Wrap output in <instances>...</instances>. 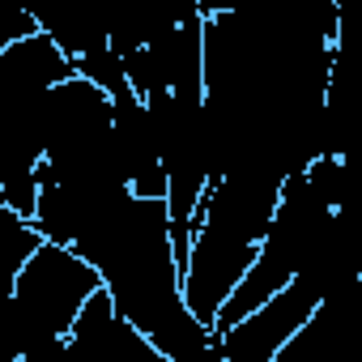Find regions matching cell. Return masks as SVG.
Segmentation results:
<instances>
[{"mask_svg": "<svg viewBox=\"0 0 362 362\" xmlns=\"http://www.w3.org/2000/svg\"><path fill=\"white\" fill-rule=\"evenodd\" d=\"M103 290L98 273L60 243H39L30 252V260L22 264L18 281H13V298H9V320H13V341L18 354L30 358L56 341L69 337L73 320L81 315V307Z\"/></svg>", "mask_w": 362, "mask_h": 362, "instance_id": "1", "label": "cell"}, {"mask_svg": "<svg viewBox=\"0 0 362 362\" xmlns=\"http://www.w3.org/2000/svg\"><path fill=\"white\" fill-rule=\"evenodd\" d=\"M324 303V290L315 277L298 273L286 290H277L264 307L243 315L239 324L214 332V349L222 362H273L277 349L311 320V311Z\"/></svg>", "mask_w": 362, "mask_h": 362, "instance_id": "2", "label": "cell"}, {"mask_svg": "<svg viewBox=\"0 0 362 362\" xmlns=\"http://www.w3.org/2000/svg\"><path fill=\"white\" fill-rule=\"evenodd\" d=\"M252 260H256V243H239L214 226H197L188 243V260L179 269V294H184V307L201 328L214 332L218 311L226 307Z\"/></svg>", "mask_w": 362, "mask_h": 362, "instance_id": "3", "label": "cell"}, {"mask_svg": "<svg viewBox=\"0 0 362 362\" xmlns=\"http://www.w3.org/2000/svg\"><path fill=\"white\" fill-rule=\"evenodd\" d=\"M73 73L69 56L43 35H26L18 43H9L0 52V98H22V94H47L56 86H64Z\"/></svg>", "mask_w": 362, "mask_h": 362, "instance_id": "4", "label": "cell"}, {"mask_svg": "<svg viewBox=\"0 0 362 362\" xmlns=\"http://www.w3.org/2000/svg\"><path fill=\"white\" fill-rule=\"evenodd\" d=\"M22 362H73V358H69V349H64V341H56V345H47V349H39V354H30V358H22Z\"/></svg>", "mask_w": 362, "mask_h": 362, "instance_id": "5", "label": "cell"}, {"mask_svg": "<svg viewBox=\"0 0 362 362\" xmlns=\"http://www.w3.org/2000/svg\"><path fill=\"white\" fill-rule=\"evenodd\" d=\"M5 218H9V209H5V205H0V226H5Z\"/></svg>", "mask_w": 362, "mask_h": 362, "instance_id": "6", "label": "cell"}]
</instances>
